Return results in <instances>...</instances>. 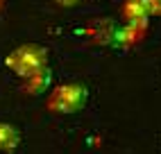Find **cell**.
<instances>
[{
  "label": "cell",
  "instance_id": "obj_8",
  "mask_svg": "<svg viewBox=\"0 0 161 154\" xmlns=\"http://www.w3.org/2000/svg\"><path fill=\"white\" fill-rule=\"evenodd\" d=\"M3 3H5V0H0V9H3Z\"/></svg>",
  "mask_w": 161,
  "mask_h": 154
},
{
  "label": "cell",
  "instance_id": "obj_3",
  "mask_svg": "<svg viewBox=\"0 0 161 154\" xmlns=\"http://www.w3.org/2000/svg\"><path fill=\"white\" fill-rule=\"evenodd\" d=\"M147 30V18H134V20H125V25L114 34V43L118 48H132L145 36Z\"/></svg>",
  "mask_w": 161,
  "mask_h": 154
},
{
  "label": "cell",
  "instance_id": "obj_6",
  "mask_svg": "<svg viewBox=\"0 0 161 154\" xmlns=\"http://www.w3.org/2000/svg\"><path fill=\"white\" fill-rule=\"evenodd\" d=\"M50 77H52V73H50V68L46 66V68H43V70H39L36 75L27 77L25 84H23V91L30 93V95H39V93H43V91L48 89V84H50Z\"/></svg>",
  "mask_w": 161,
  "mask_h": 154
},
{
  "label": "cell",
  "instance_id": "obj_1",
  "mask_svg": "<svg viewBox=\"0 0 161 154\" xmlns=\"http://www.w3.org/2000/svg\"><path fill=\"white\" fill-rule=\"evenodd\" d=\"M5 63L20 80H27V77L36 75L39 70H43L48 66V52H46V48L36 46V43H27V46H20L14 52H9Z\"/></svg>",
  "mask_w": 161,
  "mask_h": 154
},
{
  "label": "cell",
  "instance_id": "obj_5",
  "mask_svg": "<svg viewBox=\"0 0 161 154\" xmlns=\"http://www.w3.org/2000/svg\"><path fill=\"white\" fill-rule=\"evenodd\" d=\"M18 143H20L18 129L12 127V125H7V123H0V152L14 154L16 147H18Z\"/></svg>",
  "mask_w": 161,
  "mask_h": 154
},
{
  "label": "cell",
  "instance_id": "obj_4",
  "mask_svg": "<svg viewBox=\"0 0 161 154\" xmlns=\"http://www.w3.org/2000/svg\"><path fill=\"white\" fill-rule=\"evenodd\" d=\"M120 14L125 20L161 16V0H125L120 7Z\"/></svg>",
  "mask_w": 161,
  "mask_h": 154
},
{
  "label": "cell",
  "instance_id": "obj_2",
  "mask_svg": "<svg viewBox=\"0 0 161 154\" xmlns=\"http://www.w3.org/2000/svg\"><path fill=\"white\" fill-rule=\"evenodd\" d=\"M89 100V91L86 86L82 84H59L50 91L46 107L48 111L52 113H59V116H66V113H77L86 107Z\"/></svg>",
  "mask_w": 161,
  "mask_h": 154
},
{
  "label": "cell",
  "instance_id": "obj_7",
  "mask_svg": "<svg viewBox=\"0 0 161 154\" xmlns=\"http://www.w3.org/2000/svg\"><path fill=\"white\" fill-rule=\"evenodd\" d=\"M55 3H59V5H64V7H73V5L82 3V0H55Z\"/></svg>",
  "mask_w": 161,
  "mask_h": 154
}]
</instances>
